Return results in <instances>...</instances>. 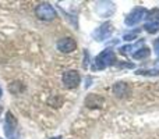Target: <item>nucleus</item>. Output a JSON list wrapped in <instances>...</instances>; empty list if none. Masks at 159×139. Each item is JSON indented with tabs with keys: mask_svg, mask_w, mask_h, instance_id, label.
Segmentation results:
<instances>
[{
	"mask_svg": "<svg viewBox=\"0 0 159 139\" xmlns=\"http://www.w3.org/2000/svg\"><path fill=\"white\" fill-rule=\"evenodd\" d=\"M116 63V54L112 49H106L103 50L102 53H99L98 56L95 57L93 60V64H92V68L93 70H103L106 67H110Z\"/></svg>",
	"mask_w": 159,
	"mask_h": 139,
	"instance_id": "1",
	"label": "nucleus"
},
{
	"mask_svg": "<svg viewBox=\"0 0 159 139\" xmlns=\"http://www.w3.org/2000/svg\"><path fill=\"white\" fill-rule=\"evenodd\" d=\"M4 134L8 139H20L18 131H17V120L11 111L6 113V121H4Z\"/></svg>",
	"mask_w": 159,
	"mask_h": 139,
	"instance_id": "2",
	"label": "nucleus"
},
{
	"mask_svg": "<svg viewBox=\"0 0 159 139\" xmlns=\"http://www.w3.org/2000/svg\"><path fill=\"white\" fill-rule=\"evenodd\" d=\"M35 14L42 21H50L56 17V10L49 3H39L35 8Z\"/></svg>",
	"mask_w": 159,
	"mask_h": 139,
	"instance_id": "3",
	"label": "nucleus"
},
{
	"mask_svg": "<svg viewBox=\"0 0 159 139\" xmlns=\"http://www.w3.org/2000/svg\"><path fill=\"white\" fill-rule=\"evenodd\" d=\"M81 82V76L75 70H69L63 74V84L67 89H75Z\"/></svg>",
	"mask_w": 159,
	"mask_h": 139,
	"instance_id": "4",
	"label": "nucleus"
},
{
	"mask_svg": "<svg viewBox=\"0 0 159 139\" xmlns=\"http://www.w3.org/2000/svg\"><path fill=\"white\" fill-rule=\"evenodd\" d=\"M145 14H147V10L144 7H135L134 10H131L129 13V15L126 17L124 22H126V25H129V27H134V25H137L138 22L145 17Z\"/></svg>",
	"mask_w": 159,
	"mask_h": 139,
	"instance_id": "5",
	"label": "nucleus"
},
{
	"mask_svg": "<svg viewBox=\"0 0 159 139\" xmlns=\"http://www.w3.org/2000/svg\"><path fill=\"white\" fill-rule=\"evenodd\" d=\"M77 47V43L73 38H61L57 41V50L61 53H71L75 50Z\"/></svg>",
	"mask_w": 159,
	"mask_h": 139,
	"instance_id": "6",
	"label": "nucleus"
},
{
	"mask_svg": "<svg viewBox=\"0 0 159 139\" xmlns=\"http://www.w3.org/2000/svg\"><path fill=\"white\" fill-rule=\"evenodd\" d=\"M112 32H113V25L110 24V22H105V24H102L101 27L93 32V36H95L96 41L102 42L109 38V36L112 35Z\"/></svg>",
	"mask_w": 159,
	"mask_h": 139,
	"instance_id": "7",
	"label": "nucleus"
},
{
	"mask_svg": "<svg viewBox=\"0 0 159 139\" xmlns=\"http://www.w3.org/2000/svg\"><path fill=\"white\" fill-rule=\"evenodd\" d=\"M103 102H105V99L102 98L101 95L92 93V95L87 96V99H85V106L89 107V109H101V107L103 106Z\"/></svg>",
	"mask_w": 159,
	"mask_h": 139,
	"instance_id": "8",
	"label": "nucleus"
},
{
	"mask_svg": "<svg viewBox=\"0 0 159 139\" xmlns=\"http://www.w3.org/2000/svg\"><path fill=\"white\" fill-rule=\"evenodd\" d=\"M113 93H115L116 98H126V96L130 95V86L126 84V82H116L112 88Z\"/></svg>",
	"mask_w": 159,
	"mask_h": 139,
	"instance_id": "9",
	"label": "nucleus"
},
{
	"mask_svg": "<svg viewBox=\"0 0 159 139\" xmlns=\"http://www.w3.org/2000/svg\"><path fill=\"white\" fill-rule=\"evenodd\" d=\"M149 54H151V49L144 46V47H141V49H138L137 52H134L133 57H134L135 60H141V59H147Z\"/></svg>",
	"mask_w": 159,
	"mask_h": 139,
	"instance_id": "10",
	"label": "nucleus"
},
{
	"mask_svg": "<svg viewBox=\"0 0 159 139\" xmlns=\"http://www.w3.org/2000/svg\"><path fill=\"white\" fill-rule=\"evenodd\" d=\"M8 89H10V92H11V93H14V95H17V93L22 92V90L25 89V86L21 84V82H18V81H14V82H11V84H10V86H8Z\"/></svg>",
	"mask_w": 159,
	"mask_h": 139,
	"instance_id": "11",
	"label": "nucleus"
},
{
	"mask_svg": "<svg viewBox=\"0 0 159 139\" xmlns=\"http://www.w3.org/2000/svg\"><path fill=\"white\" fill-rule=\"evenodd\" d=\"M144 29L149 33H155L159 31V22L158 21H149L144 25Z\"/></svg>",
	"mask_w": 159,
	"mask_h": 139,
	"instance_id": "12",
	"label": "nucleus"
},
{
	"mask_svg": "<svg viewBox=\"0 0 159 139\" xmlns=\"http://www.w3.org/2000/svg\"><path fill=\"white\" fill-rule=\"evenodd\" d=\"M138 75H159V70H138Z\"/></svg>",
	"mask_w": 159,
	"mask_h": 139,
	"instance_id": "13",
	"label": "nucleus"
},
{
	"mask_svg": "<svg viewBox=\"0 0 159 139\" xmlns=\"http://www.w3.org/2000/svg\"><path fill=\"white\" fill-rule=\"evenodd\" d=\"M49 103L52 104L53 107H60V106H61V103H63V99H61L60 96H56L55 99H50Z\"/></svg>",
	"mask_w": 159,
	"mask_h": 139,
	"instance_id": "14",
	"label": "nucleus"
},
{
	"mask_svg": "<svg viewBox=\"0 0 159 139\" xmlns=\"http://www.w3.org/2000/svg\"><path fill=\"white\" fill-rule=\"evenodd\" d=\"M148 18H151V21H155L157 18H159V8H154L148 13Z\"/></svg>",
	"mask_w": 159,
	"mask_h": 139,
	"instance_id": "15",
	"label": "nucleus"
},
{
	"mask_svg": "<svg viewBox=\"0 0 159 139\" xmlns=\"http://www.w3.org/2000/svg\"><path fill=\"white\" fill-rule=\"evenodd\" d=\"M138 35V31H135V32H130V33H126V35L123 36L124 41H133V39H135Z\"/></svg>",
	"mask_w": 159,
	"mask_h": 139,
	"instance_id": "16",
	"label": "nucleus"
},
{
	"mask_svg": "<svg viewBox=\"0 0 159 139\" xmlns=\"http://www.w3.org/2000/svg\"><path fill=\"white\" fill-rule=\"evenodd\" d=\"M154 49H155V53L159 56V38L155 41V43H154Z\"/></svg>",
	"mask_w": 159,
	"mask_h": 139,
	"instance_id": "17",
	"label": "nucleus"
},
{
	"mask_svg": "<svg viewBox=\"0 0 159 139\" xmlns=\"http://www.w3.org/2000/svg\"><path fill=\"white\" fill-rule=\"evenodd\" d=\"M2 113H3V107L0 106V114H2Z\"/></svg>",
	"mask_w": 159,
	"mask_h": 139,
	"instance_id": "18",
	"label": "nucleus"
},
{
	"mask_svg": "<svg viewBox=\"0 0 159 139\" xmlns=\"http://www.w3.org/2000/svg\"><path fill=\"white\" fill-rule=\"evenodd\" d=\"M2 95H3V92H2V88H0V98H2Z\"/></svg>",
	"mask_w": 159,
	"mask_h": 139,
	"instance_id": "19",
	"label": "nucleus"
},
{
	"mask_svg": "<svg viewBox=\"0 0 159 139\" xmlns=\"http://www.w3.org/2000/svg\"><path fill=\"white\" fill-rule=\"evenodd\" d=\"M52 139H61L60 137H56V138H52Z\"/></svg>",
	"mask_w": 159,
	"mask_h": 139,
	"instance_id": "20",
	"label": "nucleus"
}]
</instances>
